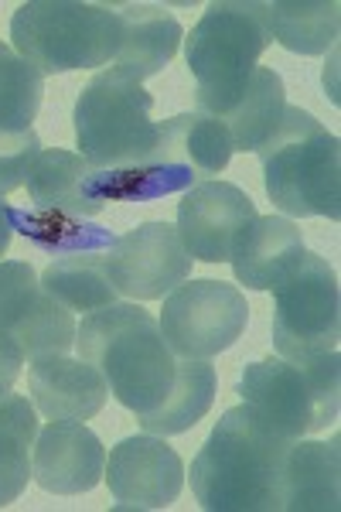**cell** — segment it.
<instances>
[{
    "label": "cell",
    "instance_id": "6da1fadb",
    "mask_svg": "<svg viewBox=\"0 0 341 512\" xmlns=\"http://www.w3.org/2000/svg\"><path fill=\"white\" fill-rule=\"evenodd\" d=\"M294 437L273 431L253 407H232L191 461V492L209 512H284Z\"/></svg>",
    "mask_w": 341,
    "mask_h": 512
},
{
    "label": "cell",
    "instance_id": "7a4b0ae2",
    "mask_svg": "<svg viewBox=\"0 0 341 512\" xmlns=\"http://www.w3.org/2000/svg\"><path fill=\"white\" fill-rule=\"evenodd\" d=\"M79 359L96 366L113 400L133 414L154 410L171 393L178 355L168 349L161 325L137 304H110L76 325Z\"/></svg>",
    "mask_w": 341,
    "mask_h": 512
},
{
    "label": "cell",
    "instance_id": "3957f363",
    "mask_svg": "<svg viewBox=\"0 0 341 512\" xmlns=\"http://www.w3.org/2000/svg\"><path fill=\"white\" fill-rule=\"evenodd\" d=\"M263 188L280 212L297 219H341V144L301 106H287L260 144Z\"/></svg>",
    "mask_w": 341,
    "mask_h": 512
},
{
    "label": "cell",
    "instance_id": "277c9868",
    "mask_svg": "<svg viewBox=\"0 0 341 512\" xmlns=\"http://www.w3.org/2000/svg\"><path fill=\"white\" fill-rule=\"evenodd\" d=\"M123 21L110 4L28 0L11 18L14 52L41 76L110 65L120 48Z\"/></svg>",
    "mask_w": 341,
    "mask_h": 512
},
{
    "label": "cell",
    "instance_id": "5b68a950",
    "mask_svg": "<svg viewBox=\"0 0 341 512\" xmlns=\"http://www.w3.org/2000/svg\"><path fill=\"white\" fill-rule=\"evenodd\" d=\"M239 396L284 437L318 434L338 420L341 359L328 352L314 362H287L280 355L249 362L239 376Z\"/></svg>",
    "mask_w": 341,
    "mask_h": 512
},
{
    "label": "cell",
    "instance_id": "8992f818",
    "mask_svg": "<svg viewBox=\"0 0 341 512\" xmlns=\"http://www.w3.org/2000/svg\"><path fill=\"white\" fill-rule=\"evenodd\" d=\"M154 96L120 69H103L76 99V144L96 171H120L144 161L157 140Z\"/></svg>",
    "mask_w": 341,
    "mask_h": 512
},
{
    "label": "cell",
    "instance_id": "52a82bcc",
    "mask_svg": "<svg viewBox=\"0 0 341 512\" xmlns=\"http://www.w3.org/2000/svg\"><path fill=\"white\" fill-rule=\"evenodd\" d=\"M270 45L263 21L256 18L253 0H229V4H209L185 38V55L198 82V110L215 117L246 89L256 62Z\"/></svg>",
    "mask_w": 341,
    "mask_h": 512
},
{
    "label": "cell",
    "instance_id": "ba28073f",
    "mask_svg": "<svg viewBox=\"0 0 341 512\" xmlns=\"http://www.w3.org/2000/svg\"><path fill=\"white\" fill-rule=\"evenodd\" d=\"M341 294L331 263L304 253L301 267L273 291V349L287 362H314L338 352Z\"/></svg>",
    "mask_w": 341,
    "mask_h": 512
},
{
    "label": "cell",
    "instance_id": "9c48e42d",
    "mask_svg": "<svg viewBox=\"0 0 341 512\" xmlns=\"http://www.w3.org/2000/svg\"><path fill=\"white\" fill-rule=\"evenodd\" d=\"M157 325L178 359H215L243 338L249 304L239 287L222 280H185L164 297Z\"/></svg>",
    "mask_w": 341,
    "mask_h": 512
},
{
    "label": "cell",
    "instance_id": "30bf717a",
    "mask_svg": "<svg viewBox=\"0 0 341 512\" xmlns=\"http://www.w3.org/2000/svg\"><path fill=\"white\" fill-rule=\"evenodd\" d=\"M0 338L24 355V362L76 349V318L41 287L31 263L0 260Z\"/></svg>",
    "mask_w": 341,
    "mask_h": 512
},
{
    "label": "cell",
    "instance_id": "8fae6325",
    "mask_svg": "<svg viewBox=\"0 0 341 512\" xmlns=\"http://www.w3.org/2000/svg\"><path fill=\"white\" fill-rule=\"evenodd\" d=\"M116 294L130 301H161L191 277V256L171 222H144L116 236L103 253Z\"/></svg>",
    "mask_w": 341,
    "mask_h": 512
},
{
    "label": "cell",
    "instance_id": "7c38bea8",
    "mask_svg": "<svg viewBox=\"0 0 341 512\" xmlns=\"http://www.w3.org/2000/svg\"><path fill=\"white\" fill-rule=\"evenodd\" d=\"M103 478L116 509H168L185 489V465L164 437L137 434L110 451Z\"/></svg>",
    "mask_w": 341,
    "mask_h": 512
},
{
    "label": "cell",
    "instance_id": "4fadbf2b",
    "mask_svg": "<svg viewBox=\"0 0 341 512\" xmlns=\"http://www.w3.org/2000/svg\"><path fill=\"white\" fill-rule=\"evenodd\" d=\"M256 219V205L229 181H198L178 202V236L191 260L229 263L239 233Z\"/></svg>",
    "mask_w": 341,
    "mask_h": 512
},
{
    "label": "cell",
    "instance_id": "5bb4252c",
    "mask_svg": "<svg viewBox=\"0 0 341 512\" xmlns=\"http://www.w3.org/2000/svg\"><path fill=\"white\" fill-rule=\"evenodd\" d=\"M106 472V448L82 420H52L31 448V478L52 495L93 492Z\"/></svg>",
    "mask_w": 341,
    "mask_h": 512
},
{
    "label": "cell",
    "instance_id": "9a60e30c",
    "mask_svg": "<svg viewBox=\"0 0 341 512\" xmlns=\"http://www.w3.org/2000/svg\"><path fill=\"white\" fill-rule=\"evenodd\" d=\"M307 246L301 229L284 216H256L232 246V274L246 291H277L301 267Z\"/></svg>",
    "mask_w": 341,
    "mask_h": 512
},
{
    "label": "cell",
    "instance_id": "2e32d148",
    "mask_svg": "<svg viewBox=\"0 0 341 512\" xmlns=\"http://www.w3.org/2000/svg\"><path fill=\"white\" fill-rule=\"evenodd\" d=\"M28 386L35 410L48 420H93L106 407V386L103 373L82 359L69 355H45L35 359L28 369Z\"/></svg>",
    "mask_w": 341,
    "mask_h": 512
},
{
    "label": "cell",
    "instance_id": "e0dca14e",
    "mask_svg": "<svg viewBox=\"0 0 341 512\" xmlns=\"http://www.w3.org/2000/svg\"><path fill=\"white\" fill-rule=\"evenodd\" d=\"M31 209L65 212L76 219H93L106 209L99 171L76 151H41L28 171Z\"/></svg>",
    "mask_w": 341,
    "mask_h": 512
},
{
    "label": "cell",
    "instance_id": "ac0fdd59",
    "mask_svg": "<svg viewBox=\"0 0 341 512\" xmlns=\"http://www.w3.org/2000/svg\"><path fill=\"white\" fill-rule=\"evenodd\" d=\"M123 21L120 48H116L113 69L133 82H144L178 55L185 28L161 4H113Z\"/></svg>",
    "mask_w": 341,
    "mask_h": 512
},
{
    "label": "cell",
    "instance_id": "d6986e66",
    "mask_svg": "<svg viewBox=\"0 0 341 512\" xmlns=\"http://www.w3.org/2000/svg\"><path fill=\"white\" fill-rule=\"evenodd\" d=\"M266 35L287 52L324 55L338 38L341 7L335 0H253Z\"/></svg>",
    "mask_w": 341,
    "mask_h": 512
},
{
    "label": "cell",
    "instance_id": "ffe728a7",
    "mask_svg": "<svg viewBox=\"0 0 341 512\" xmlns=\"http://www.w3.org/2000/svg\"><path fill=\"white\" fill-rule=\"evenodd\" d=\"M287 110V89L280 72L256 65L246 89L239 93L222 113H215V123L232 140V151H260V144L277 130L280 117Z\"/></svg>",
    "mask_w": 341,
    "mask_h": 512
},
{
    "label": "cell",
    "instance_id": "44dd1931",
    "mask_svg": "<svg viewBox=\"0 0 341 512\" xmlns=\"http://www.w3.org/2000/svg\"><path fill=\"white\" fill-rule=\"evenodd\" d=\"M341 506V465L338 437L331 444L297 437L287 454L284 512H338Z\"/></svg>",
    "mask_w": 341,
    "mask_h": 512
},
{
    "label": "cell",
    "instance_id": "7402d4cb",
    "mask_svg": "<svg viewBox=\"0 0 341 512\" xmlns=\"http://www.w3.org/2000/svg\"><path fill=\"white\" fill-rule=\"evenodd\" d=\"M215 386H219V376H215V366H209V359H178L171 393L154 410L137 417L140 427L157 437L191 431L212 410Z\"/></svg>",
    "mask_w": 341,
    "mask_h": 512
},
{
    "label": "cell",
    "instance_id": "603a6c76",
    "mask_svg": "<svg viewBox=\"0 0 341 512\" xmlns=\"http://www.w3.org/2000/svg\"><path fill=\"white\" fill-rule=\"evenodd\" d=\"M38 280L65 311H79V315H93L99 308H110L120 297L110 274H106L103 253L58 256L55 263H48Z\"/></svg>",
    "mask_w": 341,
    "mask_h": 512
},
{
    "label": "cell",
    "instance_id": "cb8c5ba5",
    "mask_svg": "<svg viewBox=\"0 0 341 512\" xmlns=\"http://www.w3.org/2000/svg\"><path fill=\"white\" fill-rule=\"evenodd\" d=\"M38 437L35 403L18 393L0 396V509L21 499L31 482V448Z\"/></svg>",
    "mask_w": 341,
    "mask_h": 512
},
{
    "label": "cell",
    "instance_id": "d4e9b609",
    "mask_svg": "<svg viewBox=\"0 0 341 512\" xmlns=\"http://www.w3.org/2000/svg\"><path fill=\"white\" fill-rule=\"evenodd\" d=\"M11 226L31 246H38L41 253H52V256L106 253L116 239L106 226L65 216V212H48V209H11Z\"/></svg>",
    "mask_w": 341,
    "mask_h": 512
},
{
    "label": "cell",
    "instance_id": "484cf974",
    "mask_svg": "<svg viewBox=\"0 0 341 512\" xmlns=\"http://www.w3.org/2000/svg\"><path fill=\"white\" fill-rule=\"evenodd\" d=\"M41 96H45V76L0 41V130H31L41 110Z\"/></svg>",
    "mask_w": 341,
    "mask_h": 512
},
{
    "label": "cell",
    "instance_id": "4316f807",
    "mask_svg": "<svg viewBox=\"0 0 341 512\" xmlns=\"http://www.w3.org/2000/svg\"><path fill=\"white\" fill-rule=\"evenodd\" d=\"M168 134L178 140V147L185 151L188 164L195 168V175H219L226 171L232 151V140L222 130V123H215L205 113H178V117L164 120Z\"/></svg>",
    "mask_w": 341,
    "mask_h": 512
},
{
    "label": "cell",
    "instance_id": "83f0119b",
    "mask_svg": "<svg viewBox=\"0 0 341 512\" xmlns=\"http://www.w3.org/2000/svg\"><path fill=\"white\" fill-rule=\"evenodd\" d=\"M38 154L41 140L35 130H0V195L14 192L28 181Z\"/></svg>",
    "mask_w": 341,
    "mask_h": 512
},
{
    "label": "cell",
    "instance_id": "f1b7e54d",
    "mask_svg": "<svg viewBox=\"0 0 341 512\" xmlns=\"http://www.w3.org/2000/svg\"><path fill=\"white\" fill-rule=\"evenodd\" d=\"M21 366H24V355L14 349L11 342L0 338V396L14 390V383H18V376H21Z\"/></svg>",
    "mask_w": 341,
    "mask_h": 512
},
{
    "label": "cell",
    "instance_id": "f546056e",
    "mask_svg": "<svg viewBox=\"0 0 341 512\" xmlns=\"http://www.w3.org/2000/svg\"><path fill=\"white\" fill-rule=\"evenodd\" d=\"M11 236H14V226H11V205L4 202V195H0V256L7 253V246H11Z\"/></svg>",
    "mask_w": 341,
    "mask_h": 512
}]
</instances>
